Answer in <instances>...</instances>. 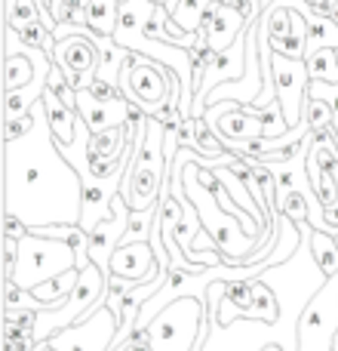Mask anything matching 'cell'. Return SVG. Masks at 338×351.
Masks as SVG:
<instances>
[{"label":"cell","mask_w":338,"mask_h":351,"mask_svg":"<svg viewBox=\"0 0 338 351\" xmlns=\"http://www.w3.org/2000/svg\"><path fill=\"white\" fill-rule=\"evenodd\" d=\"M37 123L3 152V213L25 225H80L83 219V176L62 154L49 130L43 102L34 105Z\"/></svg>","instance_id":"1"},{"label":"cell","mask_w":338,"mask_h":351,"mask_svg":"<svg viewBox=\"0 0 338 351\" xmlns=\"http://www.w3.org/2000/svg\"><path fill=\"white\" fill-rule=\"evenodd\" d=\"M169 170L166 158V127L157 117L148 114V121L139 130V148L133 154L127 176H123L120 194L127 197L129 210H154L160 206V191H164Z\"/></svg>","instance_id":"2"},{"label":"cell","mask_w":338,"mask_h":351,"mask_svg":"<svg viewBox=\"0 0 338 351\" xmlns=\"http://www.w3.org/2000/svg\"><path fill=\"white\" fill-rule=\"evenodd\" d=\"M105 296H108V271H102V268L92 262L90 268L80 271L77 287H74V293L68 296V302L62 305V308L40 311V315H37V330H34L37 346L47 342L49 336L59 333V330L77 327V324L90 321L102 305H108V299Z\"/></svg>","instance_id":"3"},{"label":"cell","mask_w":338,"mask_h":351,"mask_svg":"<svg viewBox=\"0 0 338 351\" xmlns=\"http://www.w3.org/2000/svg\"><path fill=\"white\" fill-rule=\"evenodd\" d=\"M71 268H77V253L71 250V243L28 231L18 241V262L10 280L18 284L22 290H34V287L47 284L49 278L65 274Z\"/></svg>","instance_id":"4"},{"label":"cell","mask_w":338,"mask_h":351,"mask_svg":"<svg viewBox=\"0 0 338 351\" xmlns=\"http://www.w3.org/2000/svg\"><path fill=\"white\" fill-rule=\"evenodd\" d=\"M206 296H185L166 305L151 324V351H194L206 321Z\"/></svg>","instance_id":"5"},{"label":"cell","mask_w":338,"mask_h":351,"mask_svg":"<svg viewBox=\"0 0 338 351\" xmlns=\"http://www.w3.org/2000/svg\"><path fill=\"white\" fill-rule=\"evenodd\" d=\"M166 74H169L166 65L151 62L148 56L129 53L117 86H120V93L129 99V102L142 105L148 114H154V111L169 99V77Z\"/></svg>","instance_id":"6"},{"label":"cell","mask_w":338,"mask_h":351,"mask_svg":"<svg viewBox=\"0 0 338 351\" xmlns=\"http://www.w3.org/2000/svg\"><path fill=\"white\" fill-rule=\"evenodd\" d=\"M274 84H277V102L283 108V117L289 130H298L304 123V102H308L311 74L304 59H286L274 53Z\"/></svg>","instance_id":"7"},{"label":"cell","mask_w":338,"mask_h":351,"mask_svg":"<svg viewBox=\"0 0 338 351\" xmlns=\"http://www.w3.org/2000/svg\"><path fill=\"white\" fill-rule=\"evenodd\" d=\"M117 330H120L117 315L108 305H102L90 321L77 324V327L59 330V333H53L47 342L59 351H111V346H114V339H117Z\"/></svg>","instance_id":"8"},{"label":"cell","mask_w":338,"mask_h":351,"mask_svg":"<svg viewBox=\"0 0 338 351\" xmlns=\"http://www.w3.org/2000/svg\"><path fill=\"white\" fill-rule=\"evenodd\" d=\"M53 62L62 68V74H65L68 86H71L74 93L86 90V86H90V80L96 77L99 47L86 34H68V37H62L59 47H55Z\"/></svg>","instance_id":"9"},{"label":"cell","mask_w":338,"mask_h":351,"mask_svg":"<svg viewBox=\"0 0 338 351\" xmlns=\"http://www.w3.org/2000/svg\"><path fill=\"white\" fill-rule=\"evenodd\" d=\"M252 25H255V22H252ZM246 49H249V25L243 28V34L237 37V40L231 43L228 49H222V53L212 56V65H209V71H206L203 90H200V96L194 99L191 117H203V114H206L203 99L209 96L216 86L234 84V80H243V77H246Z\"/></svg>","instance_id":"10"},{"label":"cell","mask_w":338,"mask_h":351,"mask_svg":"<svg viewBox=\"0 0 338 351\" xmlns=\"http://www.w3.org/2000/svg\"><path fill=\"white\" fill-rule=\"evenodd\" d=\"M108 274H117V278L133 280V284H145V280H154L166 271L160 265L157 253H154L151 241H135V243H120L114 250Z\"/></svg>","instance_id":"11"},{"label":"cell","mask_w":338,"mask_h":351,"mask_svg":"<svg viewBox=\"0 0 338 351\" xmlns=\"http://www.w3.org/2000/svg\"><path fill=\"white\" fill-rule=\"evenodd\" d=\"M129 204L123 194H117L114 204H111V216L105 219V222H99L96 228L90 231V259L96 262L102 271H108L111 265V256H114V250L120 247L123 234H127V225H129Z\"/></svg>","instance_id":"12"},{"label":"cell","mask_w":338,"mask_h":351,"mask_svg":"<svg viewBox=\"0 0 338 351\" xmlns=\"http://www.w3.org/2000/svg\"><path fill=\"white\" fill-rule=\"evenodd\" d=\"M246 25H252V22H246V16H243L234 3H228V0L216 3V0H212L209 12H206L203 25H200V34L209 40L212 53H222V49H228L231 43L243 34Z\"/></svg>","instance_id":"13"},{"label":"cell","mask_w":338,"mask_h":351,"mask_svg":"<svg viewBox=\"0 0 338 351\" xmlns=\"http://www.w3.org/2000/svg\"><path fill=\"white\" fill-rule=\"evenodd\" d=\"M77 114L90 127V133H102L111 127H123L129 117V99H96L90 90H77Z\"/></svg>","instance_id":"14"},{"label":"cell","mask_w":338,"mask_h":351,"mask_svg":"<svg viewBox=\"0 0 338 351\" xmlns=\"http://www.w3.org/2000/svg\"><path fill=\"white\" fill-rule=\"evenodd\" d=\"M43 102V111H47V121H49V130H53L55 142H59V148H71L74 142H77V133H80V114L74 108H68L65 102H62L59 96H55L53 90H47L40 96Z\"/></svg>","instance_id":"15"},{"label":"cell","mask_w":338,"mask_h":351,"mask_svg":"<svg viewBox=\"0 0 338 351\" xmlns=\"http://www.w3.org/2000/svg\"><path fill=\"white\" fill-rule=\"evenodd\" d=\"M77 280H80V268H71V271H65V274H55V278H49L47 284H40V287H34V299L37 302H43L47 305V311H53V308H62V305L68 302V296L74 293V287H77Z\"/></svg>","instance_id":"16"},{"label":"cell","mask_w":338,"mask_h":351,"mask_svg":"<svg viewBox=\"0 0 338 351\" xmlns=\"http://www.w3.org/2000/svg\"><path fill=\"white\" fill-rule=\"evenodd\" d=\"M34 77H37V65L31 62V56L25 53V43L18 53L3 56V93L25 90Z\"/></svg>","instance_id":"17"},{"label":"cell","mask_w":338,"mask_h":351,"mask_svg":"<svg viewBox=\"0 0 338 351\" xmlns=\"http://www.w3.org/2000/svg\"><path fill=\"white\" fill-rule=\"evenodd\" d=\"M120 0H90L86 6V28L102 37H114L120 25Z\"/></svg>","instance_id":"18"},{"label":"cell","mask_w":338,"mask_h":351,"mask_svg":"<svg viewBox=\"0 0 338 351\" xmlns=\"http://www.w3.org/2000/svg\"><path fill=\"white\" fill-rule=\"evenodd\" d=\"M127 148V123L123 127H111L102 133L90 136V148H86V158L92 160H117Z\"/></svg>","instance_id":"19"},{"label":"cell","mask_w":338,"mask_h":351,"mask_svg":"<svg viewBox=\"0 0 338 351\" xmlns=\"http://www.w3.org/2000/svg\"><path fill=\"white\" fill-rule=\"evenodd\" d=\"M280 315V305H277V293L265 284L261 278H252V305L243 311L246 321H261V324H274Z\"/></svg>","instance_id":"20"},{"label":"cell","mask_w":338,"mask_h":351,"mask_svg":"<svg viewBox=\"0 0 338 351\" xmlns=\"http://www.w3.org/2000/svg\"><path fill=\"white\" fill-rule=\"evenodd\" d=\"M311 259L317 262L323 278H335L338 274V237L329 231H314L311 234Z\"/></svg>","instance_id":"21"},{"label":"cell","mask_w":338,"mask_h":351,"mask_svg":"<svg viewBox=\"0 0 338 351\" xmlns=\"http://www.w3.org/2000/svg\"><path fill=\"white\" fill-rule=\"evenodd\" d=\"M304 65H308L311 80L317 84H338V49L335 47H323V49H311L304 56Z\"/></svg>","instance_id":"22"},{"label":"cell","mask_w":338,"mask_h":351,"mask_svg":"<svg viewBox=\"0 0 338 351\" xmlns=\"http://www.w3.org/2000/svg\"><path fill=\"white\" fill-rule=\"evenodd\" d=\"M181 204H185V213H181V222L175 225V243H179V250L187 256V253L194 250V237H197L203 228H200L197 204H191L185 191H181Z\"/></svg>","instance_id":"23"},{"label":"cell","mask_w":338,"mask_h":351,"mask_svg":"<svg viewBox=\"0 0 338 351\" xmlns=\"http://www.w3.org/2000/svg\"><path fill=\"white\" fill-rule=\"evenodd\" d=\"M314 197L317 194H308V191H289L286 197H280L277 204H280V213H283L289 222L308 225L311 222V204H320V200H314Z\"/></svg>","instance_id":"24"},{"label":"cell","mask_w":338,"mask_h":351,"mask_svg":"<svg viewBox=\"0 0 338 351\" xmlns=\"http://www.w3.org/2000/svg\"><path fill=\"white\" fill-rule=\"evenodd\" d=\"M304 123L311 127V133L333 130L335 117H333V108H329V102H323V99H317V96H311V93H308V102H304Z\"/></svg>","instance_id":"25"},{"label":"cell","mask_w":338,"mask_h":351,"mask_svg":"<svg viewBox=\"0 0 338 351\" xmlns=\"http://www.w3.org/2000/svg\"><path fill=\"white\" fill-rule=\"evenodd\" d=\"M40 3L37 0H16V6L10 10V16H6V25L10 28H25V25H31V22H40Z\"/></svg>","instance_id":"26"},{"label":"cell","mask_w":338,"mask_h":351,"mask_svg":"<svg viewBox=\"0 0 338 351\" xmlns=\"http://www.w3.org/2000/svg\"><path fill=\"white\" fill-rule=\"evenodd\" d=\"M34 123H37L34 108H31L28 114L16 117V121H6V123H3V142H18L22 136H28L31 130H34Z\"/></svg>","instance_id":"27"},{"label":"cell","mask_w":338,"mask_h":351,"mask_svg":"<svg viewBox=\"0 0 338 351\" xmlns=\"http://www.w3.org/2000/svg\"><path fill=\"white\" fill-rule=\"evenodd\" d=\"M308 93H311V96H317V99H323V102H329V108H333V117H335L333 133L338 136V84L329 86V84H317V80H311Z\"/></svg>","instance_id":"28"},{"label":"cell","mask_w":338,"mask_h":351,"mask_svg":"<svg viewBox=\"0 0 338 351\" xmlns=\"http://www.w3.org/2000/svg\"><path fill=\"white\" fill-rule=\"evenodd\" d=\"M86 90H90L96 99H117V96H123L120 86H117L114 80H105V77H92Z\"/></svg>","instance_id":"29"},{"label":"cell","mask_w":338,"mask_h":351,"mask_svg":"<svg viewBox=\"0 0 338 351\" xmlns=\"http://www.w3.org/2000/svg\"><path fill=\"white\" fill-rule=\"evenodd\" d=\"M3 237H16V241H22L25 234H28V225L22 222L18 216H12V213H3Z\"/></svg>","instance_id":"30"},{"label":"cell","mask_w":338,"mask_h":351,"mask_svg":"<svg viewBox=\"0 0 338 351\" xmlns=\"http://www.w3.org/2000/svg\"><path fill=\"white\" fill-rule=\"evenodd\" d=\"M259 351H286V346H280V342H261Z\"/></svg>","instance_id":"31"},{"label":"cell","mask_w":338,"mask_h":351,"mask_svg":"<svg viewBox=\"0 0 338 351\" xmlns=\"http://www.w3.org/2000/svg\"><path fill=\"white\" fill-rule=\"evenodd\" d=\"M34 351H59V348H53V346H49V342H40V346H37Z\"/></svg>","instance_id":"32"},{"label":"cell","mask_w":338,"mask_h":351,"mask_svg":"<svg viewBox=\"0 0 338 351\" xmlns=\"http://www.w3.org/2000/svg\"><path fill=\"white\" fill-rule=\"evenodd\" d=\"M329 19H333V22L338 25V3H335V10H333V16H329Z\"/></svg>","instance_id":"33"},{"label":"cell","mask_w":338,"mask_h":351,"mask_svg":"<svg viewBox=\"0 0 338 351\" xmlns=\"http://www.w3.org/2000/svg\"><path fill=\"white\" fill-rule=\"evenodd\" d=\"M16 6V0H6V16H10V10Z\"/></svg>","instance_id":"34"}]
</instances>
